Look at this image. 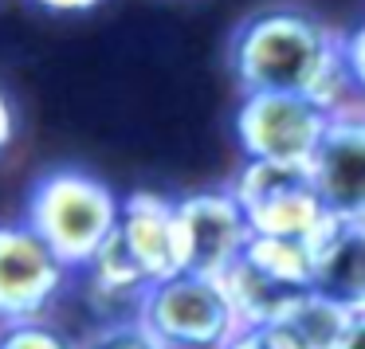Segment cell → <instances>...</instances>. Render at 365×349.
<instances>
[{
  "mask_svg": "<svg viewBox=\"0 0 365 349\" xmlns=\"http://www.w3.org/2000/svg\"><path fill=\"white\" fill-rule=\"evenodd\" d=\"M341 349H365V314H354V322H349V330H346Z\"/></svg>",
  "mask_w": 365,
  "mask_h": 349,
  "instance_id": "cell-19",
  "label": "cell"
},
{
  "mask_svg": "<svg viewBox=\"0 0 365 349\" xmlns=\"http://www.w3.org/2000/svg\"><path fill=\"white\" fill-rule=\"evenodd\" d=\"M122 197L103 181L75 165L48 169L32 181L24 200V224L67 263L83 271L106 239L118 231Z\"/></svg>",
  "mask_w": 365,
  "mask_h": 349,
  "instance_id": "cell-2",
  "label": "cell"
},
{
  "mask_svg": "<svg viewBox=\"0 0 365 349\" xmlns=\"http://www.w3.org/2000/svg\"><path fill=\"white\" fill-rule=\"evenodd\" d=\"M224 349H291L275 325H240Z\"/></svg>",
  "mask_w": 365,
  "mask_h": 349,
  "instance_id": "cell-16",
  "label": "cell"
},
{
  "mask_svg": "<svg viewBox=\"0 0 365 349\" xmlns=\"http://www.w3.org/2000/svg\"><path fill=\"white\" fill-rule=\"evenodd\" d=\"M71 275L75 271L24 220L0 224V322L48 318Z\"/></svg>",
  "mask_w": 365,
  "mask_h": 349,
  "instance_id": "cell-6",
  "label": "cell"
},
{
  "mask_svg": "<svg viewBox=\"0 0 365 349\" xmlns=\"http://www.w3.org/2000/svg\"><path fill=\"white\" fill-rule=\"evenodd\" d=\"M232 192L244 208L252 236L275 239H314L326 224V208L310 181L307 165H279V161H244L232 173Z\"/></svg>",
  "mask_w": 365,
  "mask_h": 349,
  "instance_id": "cell-4",
  "label": "cell"
},
{
  "mask_svg": "<svg viewBox=\"0 0 365 349\" xmlns=\"http://www.w3.org/2000/svg\"><path fill=\"white\" fill-rule=\"evenodd\" d=\"M83 349H169L145 330L138 318H114V322H98L87 330Z\"/></svg>",
  "mask_w": 365,
  "mask_h": 349,
  "instance_id": "cell-14",
  "label": "cell"
},
{
  "mask_svg": "<svg viewBox=\"0 0 365 349\" xmlns=\"http://www.w3.org/2000/svg\"><path fill=\"white\" fill-rule=\"evenodd\" d=\"M118 239L142 275L153 283L181 275L185 271V244H181V224H177V197L161 192H130L122 197V216H118Z\"/></svg>",
  "mask_w": 365,
  "mask_h": 349,
  "instance_id": "cell-9",
  "label": "cell"
},
{
  "mask_svg": "<svg viewBox=\"0 0 365 349\" xmlns=\"http://www.w3.org/2000/svg\"><path fill=\"white\" fill-rule=\"evenodd\" d=\"M224 286H228V298H232V306H236V314L244 325L279 322L302 294H310V286H299L287 275H279V271L267 267L252 247L232 263V271L224 275Z\"/></svg>",
  "mask_w": 365,
  "mask_h": 349,
  "instance_id": "cell-11",
  "label": "cell"
},
{
  "mask_svg": "<svg viewBox=\"0 0 365 349\" xmlns=\"http://www.w3.org/2000/svg\"><path fill=\"white\" fill-rule=\"evenodd\" d=\"M16 126H20V118H16V106H12V98L0 90V157H4V150H9L12 142H16Z\"/></svg>",
  "mask_w": 365,
  "mask_h": 349,
  "instance_id": "cell-17",
  "label": "cell"
},
{
  "mask_svg": "<svg viewBox=\"0 0 365 349\" xmlns=\"http://www.w3.org/2000/svg\"><path fill=\"white\" fill-rule=\"evenodd\" d=\"M177 224H181L185 244V271H192V275L224 278L252 244V224H247L232 184L177 197Z\"/></svg>",
  "mask_w": 365,
  "mask_h": 349,
  "instance_id": "cell-7",
  "label": "cell"
},
{
  "mask_svg": "<svg viewBox=\"0 0 365 349\" xmlns=\"http://www.w3.org/2000/svg\"><path fill=\"white\" fill-rule=\"evenodd\" d=\"M138 322L169 349H224L232 333L244 325L224 278L192 275V271L153 283L142 294Z\"/></svg>",
  "mask_w": 365,
  "mask_h": 349,
  "instance_id": "cell-3",
  "label": "cell"
},
{
  "mask_svg": "<svg viewBox=\"0 0 365 349\" xmlns=\"http://www.w3.org/2000/svg\"><path fill=\"white\" fill-rule=\"evenodd\" d=\"M338 51H341L349 83H354L357 103H365V20L354 24L349 32H338Z\"/></svg>",
  "mask_w": 365,
  "mask_h": 349,
  "instance_id": "cell-15",
  "label": "cell"
},
{
  "mask_svg": "<svg viewBox=\"0 0 365 349\" xmlns=\"http://www.w3.org/2000/svg\"><path fill=\"white\" fill-rule=\"evenodd\" d=\"M224 63L240 95H307L330 114L357 103L338 51V32L299 4H267L247 12L232 28Z\"/></svg>",
  "mask_w": 365,
  "mask_h": 349,
  "instance_id": "cell-1",
  "label": "cell"
},
{
  "mask_svg": "<svg viewBox=\"0 0 365 349\" xmlns=\"http://www.w3.org/2000/svg\"><path fill=\"white\" fill-rule=\"evenodd\" d=\"M349 322H354V314L346 306H338L334 298L310 291L271 325L283 333L291 349H341Z\"/></svg>",
  "mask_w": 365,
  "mask_h": 349,
  "instance_id": "cell-12",
  "label": "cell"
},
{
  "mask_svg": "<svg viewBox=\"0 0 365 349\" xmlns=\"http://www.w3.org/2000/svg\"><path fill=\"white\" fill-rule=\"evenodd\" d=\"M307 169L326 216L365 220V103L330 114V126Z\"/></svg>",
  "mask_w": 365,
  "mask_h": 349,
  "instance_id": "cell-8",
  "label": "cell"
},
{
  "mask_svg": "<svg viewBox=\"0 0 365 349\" xmlns=\"http://www.w3.org/2000/svg\"><path fill=\"white\" fill-rule=\"evenodd\" d=\"M0 349H83V338H71L51 318L0 322Z\"/></svg>",
  "mask_w": 365,
  "mask_h": 349,
  "instance_id": "cell-13",
  "label": "cell"
},
{
  "mask_svg": "<svg viewBox=\"0 0 365 349\" xmlns=\"http://www.w3.org/2000/svg\"><path fill=\"white\" fill-rule=\"evenodd\" d=\"M330 126V110L307 95H240L236 118V145L244 161H279V165H310L318 142Z\"/></svg>",
  "mask_w": 365,
  "mask_h": 349,
  "instance_id": "cell-5",
  "label": "cell"
},
{
  "mask_svg": "<svg viewBox=\"0 0 365 349\" xmlns=\"http://www.w3.org/2000/svg\"><path fill=\"white\" fill-rule=\"evenodd\" d=\"M314 251V291L346 306L349 314H365V220H334L310 239Z\"/></svg>",
  "mask_w": 365,
  "mask_h": 349,
  "instance_id": "cell-10",
  "label": "cell"
},
{
  "mask_svg": "<svg viewBox=\"0 0 365 349\" xmlns=\"http://www.w3.org/2000/svg\"><path fill=\"white\" fill-rule=\"evenodd\" d=\"M36 9H43V12H63V16H71V12H91V9H98L103 0H32Z\"/></svg>",
  "mask_w": 365,
  "mask_h": 349,
  "instance_id": "cell-18",
  "label": "cell"
}]
</instances>
